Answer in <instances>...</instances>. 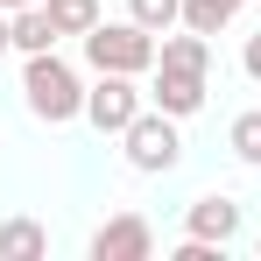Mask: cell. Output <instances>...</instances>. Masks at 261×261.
<instances>
[{"mask_svg":"<svg viewBox=\"0 0 261 261\" xmlns=\"http://www.w3.org/2000/svg\"><path fill=\"white\" fill-rule=\"evenodd\" d=\"M240 7H247V0H184V29L219 36V29H233V21H240Z\"/></svg>","mask_w":261,"mask_h":261,"instance_id":"8fae6325","label":"cell"},{"mask_svg":"<svg viewBox=\"0 0 261 261\" xmlns=\"http://www.w3.org/2000/svg\"><path fill=\"white\" fill-rule=\"evenodd\" d=\"M0 254L7 261H43L49 254V233L36 226V219H7V226H0Z\"/></svg>","mask_w":261,"mask_h":261,"instance_id":"30bf717a","label":"cell"},{"mask_svg":"<svg viewBox=\"0 0 261 261\" xmlns=\"http://www.w3.org/2000/svg\"><path fill=\"white\" fill-rule=\"evenodd\" d=\"M127 21H141L148 36H170L184 29V0H127Z\"/></svg>","mask_w":261,"mask_h":261,"instance_id":"5bb4252c","label":"cell"},{"mask_svg":"<svg viewBox=\"0 0 261 261\" xmlns=\"http://www.w3.org/2000/svg\"><path fill=\"white\" fill-rule=\"evenodd\" d=\"M14 49L21 57H36V49H57V21H49V7H14Z\"/></svg>","mask_w":261,"mask_h":261,"instance_id":"9c48e42d","label":"cell"},{"mask_svg":"<svg viewBox=\"0 0 261 261\" xmlns=\"http://www.w3.org/2000/svg\"><path fill=\"white\" fill-rule=\"evenodd\" d=\"M240 198H226V191H205V198H191V212H184V233H198V240H219V247H233L240 240Z\"/></svg>","mask_w":261,"mask_h":261,"instance_id":"52a82bcc","label":"cell"},{"mask_svg":"<svg viewBox=\"0 0 261 261\" xmlns=\"http://www.w3.org/2000/svg\"><path fill=\"white\" fill-rule=\"evenodd\" d=\"M0 7H7V14H14V7H36V0H0Z\"/></svg>","mask_w":261,"mask_h":261,"instance_id":"e0dca14e","label":"cell"},{"mask_svg":"<svg viewBox=\"0 0 261 261\" xmlns=\"http://www.w3.org/2000/svg\"><path fill=\"white\" fill-rule=\"evenodd\" d=\"M21 106L43 127H71V120H85V78L57 49H36V57H21Z\"/></svg>","mask_w":261,"mask_h":261,"instance_id":"6da1fadb","label":"cell"},{"mask_svg":"<svg viewBox=\"0 0 261 261\" xmlns=\"http://www.w3.org/2000/svg\"><path fill=\"white\" fill-rule=\"evenodd\" d=\"M85 254L92 261H148V254H155V226H148L141 212H113L85 240Z\"/></svg>","mask_w":261,"mask_h":261,"instance_id":"5b68a950","label":"cell"},{"mask_svg":"<svg viewBox=\"0 0 261 261\" xmlns=\"http://www.w3.org/2000/svg\"><path fill=\"white\" fill-rule=\"evenodd\" d=\"M226 148L247 163V170H261V106H247V113H233V127H226Z\"/></svg>","mask_w":261,"mask_h":261,"instance_id":"4fadbf2b","label":"cell"},{"mask_svg":"<svg viewBox=\"0 0 261 261\" xmlns=\"http://www.w3.org/2000/svg\"><path fill=\"white\" fill-rule=\"evenodd\" d=\"M78 49H85L92 71H127V78H148V71H155L163 36H148L141 21H99L92 36H78Z\"/></svg>","mask_w":261,"mask_h":261,"instance_id":"7a4b0ae2","label":"cell"},{"mask_svg":"<svg viewBox=\"0 0 261 261\" xmlns=\"http://www.w3.org/2000/svg\"><path fill=\"white\" fill-rule=\"evenodd\" d=\"M254 254H261V233H254Z\"/></svg>","mask_w":261,"mask_h":261,"instance_id":"ac0fdd59","label":"cell"},{"mask_svg":"<svg viewBox=\"0 0 261 261\" xmlns=\"http://www.w3.org/2000/svg\"><path fill=\"white\" fill-rule=\"evenodd\" d=\"M240 71H247V78H254V85H261V29H254V36H247V49H240Z\"/></svg>","mask_w":261,"mask_h":261,"instance_id":"9a60e30c","label":"cell"},{"mask_svg":"<svg viewBox=\"0 0 261 261\" xmlns=\"http://www.w3.org/2000/svg\"><path fill=\"white\" fill-rule=\"evenodd\" d=\"M49 21H57V36H92L106 14H99V0H43Z\"/></svg>","mask_w":261,"mask_h":261,"instance_id":"7c38bea8","label":"cell"},{"mask_svg":"<svg viewBox=\"0 0 261 261\" xmlns=\"http://www.w3.org/2000/svg\"><path fill=\"white\" fill-rule=\"evenodd\" d=\"M7 49H14V14L0 7V57H7Z\"/></svg>","mask_w":261,"mask_h":261,"instance_id":"2e32d148","label":"cell"},{"mask_svg":"<svg viewBox=\"0 0 261 261\" xmlns=\"http://www.w3.org/2000/svg\"><path fill=\"white\" fill-rule=\"evenodd\" d=\"M205 78L212 71H176V64H155L148 71V106H163V113H176V120H191V113H205Z\"/></svg>","mask_w":261,"mask_h":261,"instance_id":"8992f818","label":"cell"},{"mask_svg":"<svg viewBox=\"0 0 261 261\" xmlns=\"http://www.w3.org/2000/svg\"><path fill=\"white\" fill-rule=\"evenodd\" d=\"M120 148H127V170H134V176H170L176 163H184L176 113H163V106H141V113H134V127L120 134Z\"/></svg>","mask_w":261,"mask_h":261,"instance_id":"3957f363","label":"cell"},{"mask_svg":"<svg viewBox=\"0 0 261 261\" xmlns=\"http://www.w3.org/2000/svg\"><path fill=\"white\" fill-rule=\"evenodd\" d=\"M141 106H148V85H141V78H127V71H92V85H85V120H92L99 134H127Z\"/></svg>","mask_w":261,"mask_h":261,"instance_id":"277c9868","label":"cell"},{"mask_svg":"<svg viewBox=\"0 0 261 261\" xmlns=\"http://www.w3.org/2000/svg\"><path fill=\"white\" fill-rule=\"evenodd\" d=\"M155 64H176V71H212V36H198V29H184V36H163Z\"/></svg>","mask_w":261,"mask_h":261,"instance_id":"ba28073f","label":"cell"}]
</instances>
